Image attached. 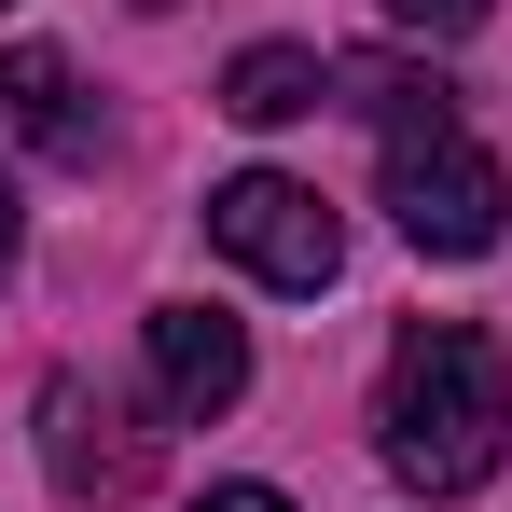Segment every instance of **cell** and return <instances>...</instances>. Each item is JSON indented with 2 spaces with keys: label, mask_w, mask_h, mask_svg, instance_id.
I'll return each instance as SVG.
<instances>
[{
  "label": "cell",
  "mask_w": 512,
  "mask_h": 512,
  "mask_svg": "<svg viewBox=\"0 0 512 512\" xmlns=\"http://www.w3.org/2000/svg\"><path fill=\"white\" fill-rule=\"evenodd\" d=\"M388 471L416 485V499H471L485 471H499V429H512V374H499V333L485 319H416V333L388 346Z\"/></svg>",
  "instance_id": "6da1fadb"
},
{
  "label": "cell",
  "mask_w": 512,
  "mask_h": 512,
  "mask_svg": "<svg viewBox=\"0 0 512 512\" xmlns=\"http://www.w3.org/2000/svg\"><path fill=\"white\" fill-rule=\"evenodd\" d=\"M388 222L429 263H485L512 236V180L471 125H416V139H388Z\"/></svg>",
  "instance_id": "7a4b0ae2"
},
{
  "label": "cell",
  "mask_w": 512,
  "mask_h": 512,
  "mask_svg": "<svg viewBox=\"0 0 512 512\" xmlns=\"http://www.w3.org/2000/svg\"><path fill=\"white\" fill-rule=\"evenodd\" d=\"M208 236L250 263L263 291H333V277H346V222L291 167H236L222 194H208Z\"/></svg>",
  "instance_id": "3957f363"
},
{
  "label": "cell",
  "mask_w": 512,
  "mask_h": 512,
  "mask_svg": "<svg viewBox=\"0 0 512 512\" xmlns=\"http://www.w3.org/2000/svg\"><path fill=\"white\" fill-rule=\"evenodd\" d=\"M153 388H167V416H236L250 402V333L222 319V305H153Z\"/></svg>",
  "instance_id": "277c9868"
},
{
  "label": "cell",
  "mask_w": 512,
  "mask_h": 512,
  "mask_svg": "<svg viewBox=\"0 0 512 512\" xmlns=\"http://www.w3.org/2000/svg\"><path fill=\"white\" fill-rule=\"evenodd\" d=\"M0 111H14V139H28V153L97 167V111H84V84H70V56H56V42H14V56H0Z\"/></svg>",
  "instance_id": "5b68a950"
},
{
  "label": "cell",
  "mask_w": 512,
  "mask_h": 512,
  "mask_svg": "<svg viewBox=\"0 0 512 512\" xmlns=\"http://www.w3.org/2000/svg\"><path fill=\"white\" fill-rule=\"evenodd\" d=\"M42 457H56V485H70V499H111V485L139 471V457L111 443V402H97L84 374H56V388H42Z\"/></svg>",
  "instance_id": "8992f818"
},
{
  "label": "cell",
  "mask_w": 512,
  "mask_h": 512,
  "mask_svg": "<svg viewBox=\"0 0 512 512\" xmlns=\"http://www.w3.org/2000/svg\"><path fill=\"white\" fill-rule=\"evenodd\" d=\"M319 84H333V70H319L305 42H250V56L222 70V111H236V125H305Z\"/></svg>",
  "instance_id": "52a82bcc"
},
{
  "label": "cell",
  "mask_w": 512,
  "mask_h": 512,
  "mask_svg": "<svg viewBox=\"0 0 512 512\" xmlns=\"http://www.w3.org/2000/svg\"><path fill=\"white\" fill-rule=\"evenodd\" d=\"M346 97H360L388 139H416V125H457V84H443V70L416 84V70H388V56H360V70H346Z\"/></svg>",
  "instance_id": "ba28073f"
},
{
  "label": "cell",
  "mask_w": 512,
  "mask_h": 512,
  "mask_svg": "<svg viewBox=\"0 0 512 512\" xmlns=\"http://www.w3.org/2000/svg\"><path fill=\"white\" fill-rule=\"evenodd\" d=\"M388 28H429V42H457V28H485V0H388Z\"/></svg>",
  "instance_id": "9c48e42d"
},
{
  "label": "cell",
  "mask_w": 512,
  "mask_h": 512,
  "mask_svg": "<svg viewBox=\"0 0 512 512\" xmlns=\"http://www.w3.org/2000/svg\"><path fill=\"white\" fill-rule=\"evenodd\" d=\"M194 512H291V499H277V485H208Z\"/></svg>",
  "instance_id": "30bf717a"
},
{
  "label": "cell",
  "mask_w": 512,
  "mask_h": 512,
  "mask_svg": "<svg viewBox=\"0 0 512 512\" xmlns=\"http://www.w3.org/2000/svg\"><path fill=\"white\" fill-rule=\"evenodd\" d=\"M14 250H28V208H14V167H0V277H14Z\"/></svg>",
  "instance_id": "8fae6325"
},
{
  "label": "cell",
  "mask_w": 512,
  "mask_h": 512,
  "mask_svg": "<svg viewBox=\"0 0 512 512\" xmlns=\"http://www.w3.org/2000/svg\"><path fill=\"white\" fill-rule=\"evenodd\" d=\"M0 14H14V0H0Z\"/></svg>",
  "instance_id": "7c38bea8"
}]
</instances>
